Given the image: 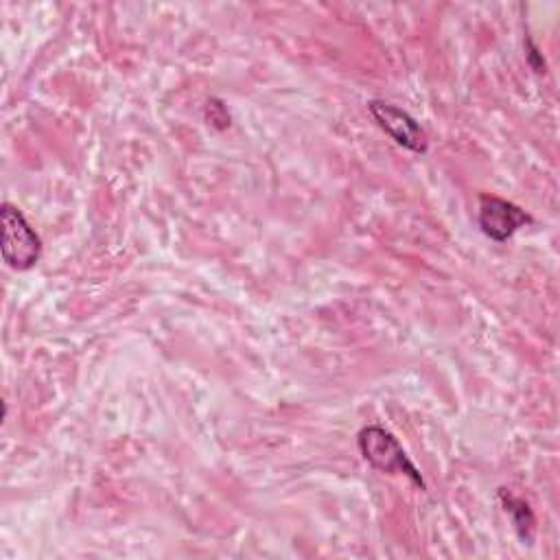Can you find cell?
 Listing matches in <instances>:
<instances>
[{"label": "cell", "instance_id": "obj_3", "mask_svg": "<svg viewBox=\"0 0 560 560\" xmlns=\"http://www.w3.org/2000/svg\"><path fill=\"white\" fill-rule=\"evenodd\" d=\"M477 223L490 241L505 243L521 228L529 225L532 217L508 199H501L494 195H481L479 208H477Z\"/></svg>", "mask_w": 560, "mask_h": 560}, {"label": "cell", "instance_id": "obj_6", "mask_svg": "<svg viewBox=\"0 0 560 560\" xmlns=\"http://www.w3.org/2000/svg\"><path fill=\"white\" fill-rule=\"evenodd\" d=\"M527 61H529V66L534 68V72H545V59L540 57V52H538V48L527 39Z\"/></svg>", "mask_w": 560, "mask_h": 560}, {"label": "cell", "instance_id": "obj_4", "mask_svg": "<svg viewBox=\"0 0 560 560\" xmlns=\"http://www.w3.org/2000/svg\"><path fill=\"white\" fill-rule=\"evenodd\" d=\"M368 112L372 114L374 122L400 147L413 151V153H424L429 147L427 133L420 127V122L405 109L387 103V101H370Z\"/></svg>", "mask_w": 560, "mask_h": 560}, {"label": "cell", "instance_id": "obj_2", "mask_svg": "<svg viewBox=\"0 0 560 560\" xmlns=\"http://www.w3.org/2000/svg\"><path fill=\"white\" fill-rule=\"evenodd\" d=\"M0 219H2L0 252L7 267L15 271H26L35 267L42 256V238L31 228L26 217L20 212V208L4 201L0 208Z\"/></svg>", "mask_w": 560, "mask_h": 560}, {"label": "cell", "instance_id": "obj_5", "mask_svg": "<svg viewBox=\"0 0 560 560\" xmlns=\"http://www.w3.org/2000/svg\"><path fill=\"white\" fill-rule=\"evenodd\" d=\"M499 499H501L503 510L512 516V523H514V529H516L518 538L525 545H532V540H534V523L536 521H534V512L527 505V501L510 494L505 488H499Z\"/></svg>", "mask_w": 560, "mask_h": 560}, {"label": "cell", "instance_id": "obj_1", "mask_svg": "<svg viewBox=\"0 0 560 560\" xmlns=\"http://www.w3.org/2000/svg\"><path fill=\"white\" fill-rule=\"evenodd\" d=\"M357 446L363 459L378 472L407 475L420 490H427V483L420 475V470L413 466V462L407 457L400 442L383 427L368 424L357 435Z\"/></svg>", "mask_w": 560, "mask_h": 560}]
</instances>
